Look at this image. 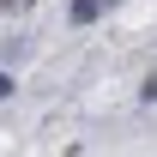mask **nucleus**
<instances>
[{"mask_svg":"<svg viewBox=\"0 0 157 157\" xmlns=\"http://www.w3.org/2000/svg\"><path fill=\"white\" fill-rule=\"evenodd\" d=\"M97 12H103V0H73V18H78V24H91Z\"/></svg>","mask_w":157,"mask_h":157,"instance_id":"f257e3e1","label":"nucleus"},{"mask_svg":"<svg viewBox=\"0 0 157 157\" xmlns=\"http://www.w3.org/2000/svg\"><path fill=\"white\" fill-rule=\"evenodd\" d=\"M6 91H12V78H6V73H0V97H6Z\"/></svg>","mask_w":157,"mask_h":157,"instance_id":"f03ea898","label":"nucleus"},{"mask_svg":"<svg viewBox=\"0 0 157 157\" xmlns=\"http://www.w3.org/2000/svg\"><path fill=\"white\" fill-rule=\"evenodd\" d=\"M6 6H12V0H0V12H6Z\"/></svg>","mask_w":157,"mask_h":157,"instance_id":"7ed1b4c3","label":"nucleus"}]
</instances>
